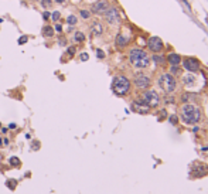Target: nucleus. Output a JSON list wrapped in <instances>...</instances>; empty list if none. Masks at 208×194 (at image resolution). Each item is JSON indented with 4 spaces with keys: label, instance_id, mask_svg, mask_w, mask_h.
Segmentation results:
<instances>
[{
    "label": "nucleus",
    "instance_id": "obj_18",
    "mask_svg": "<svg viewBox=\"0 0 208 194\" xmlns=\"http://www.w3.org/2000/svg\"><path fill=\"white\" fill-rule=\"evenodd\" d=\"M67 23L70 24V26H75V24L78 23L77 16H74V14H70V16L67 17Z\"/></svg>",
    "mask_w": 208,
    "mask_h": 194
},
{
    "label": "nucleus",
    "instance_id": "obj_13",
    "mask_svg": "<svg viewBox=\"0 0 208 194\" xmlns=\"http://www.w3.org/2000/svg\"><path fill=\"white\" fill-rule=\"evenodd\" d=\"M183 81H184V85L187 88H193L195 85V81H197V77L193 75V74H187L183 77Z\"/></svg>",
    "mask_w": 208,
    "mask_h": 194
},
{
    "label": "nucleus",
    "instance_id": "obj_9",
    "mask_svg": "<svg viewBox=\"0 0 208 194\" xmlns=\"http://www.w3.org/2000/svg\"><path fill=\"white\" fill-rule=\"evenodd\" d=\"M147 45L149 48H150V51H153V53H160L163 48H164V44H163V41H161V38H159V37H150L147 41Z\"/></svg>",
    "mask_w": 208,
    "mask_h": 194
},
{
    "label": "nucleus",
    "instance_id": "obj_4",
    "mask_svg": "<svg viewBox=\"0 0 208 194\" xmlns=\"http://www.w3.org/2000/svg\"><path fill=\"white\" fill-rule=\"evenodd\" d=\"M159 85H160L161 89L164 91V92L170 94V92H173V91L176 89L177 82H176V78L173 77L171 74H163V75H160V78H159Z\"/></svg>",
    "mask_w": 208,
    "mask_h": 194
},
{
    "label": "nucleus",
    "instance_id": "obj_29",
    "mask_svg": "<svg viewBox=\"0 0 208 194\" xmlns=\"http://www.w3.org/2000/svg\"><path fill=\"white\" fill-rule=\"evenodd\" d=\"M74 53H75V47H70V48H68V54H71V55H72Z\"/></svg>",
    "mask_w": 208,
    "mask_h": 194
},
{
    "label": "nucleus",
    "instance_id": "obj_12",
    "mask_svg": "<svg viewBox=\"0 0 208 194\" xmlns=\"http://www.w3.org/2000/svg\"><path fill=\"white\" fill-rule=\"evenodd\" d=\"M167 61L170 63V65L177 67V65H180V63H181V57H180L177 53H171V54H168Z\"/></svg>",
    "mask_w": 208,
    "mask_h": 194
},
{
    "label": "nucleus",
    "instance_id": "obj_1",
    "mask_svg": "<svg viewBox=\"0 0 208 194\" xmlns=\"http://www.w3.org/2000/svg\"><path fill=\"white\" fill-rule=\"evenodd\" d=\"M181 119L187 125H195L201 119V110L193 104H185L181 108Z\"/></svg>",
    "mask_w": 208,
    "mask_h": 194
},
{
    "label": "nucleus",
    "instance_id": "obj_21",
    "mask_svg": "<svg viewBox=\"0 0 208 194\" xmlns=\"http://www.w3.org/2000/svg\"><path fill=\"white\" fill-rule=\"evenodd\" d=\"M10 163L11 164H14V166H17V167H19V166H20V160H19V159H17V157H11L10 159Z\"/></svg>",
    "mask_w": 208,
    "mask_h": 194
},
{
    "label": "nucleus",
    "instance_id": "obj_7",
    "mask_svg": "<svg viewBox=\"0 0 208 194\" xmlns=\"http://www.w3.org/2000/svg\"><path fill=\"white\" fill-rule=\"evenodd\" d=\"M105 19L109 24H119L121 23V14L117 11V9L115 7H108L106 11H105Z\"/></svg>",
    "mask_w": 208,
    "mask_h": 194
},
{
    "label": "nucleus",
    "instance_id": "obj_30",
    "mask_svg": "<svg viewBox=\"0 0 208 194\" xmlns=\"http://www.w3.org/2000/svg\"><path fill=\"white\" fill-rule=\"evenodd\" d=\"M81 60H82V61H87L88 60V54H82V55H81Z\"/></svg>",
    "mask_w": 208,
    "mask_h": 194
},
{
    "label": "nucleus",
    "instance_id": "obj_3",
    "mask_svg": "<svg viewBox=\"0 0 208 194\" xmlns=\"http://www.w3.org/2000/svg\"><path fill=\"white\" fill-rule=\"evenodd\" d=\"M112 89L116 95H126L130 91V81L125 75H117V77L113 78V82H112Z\"/></svg>",
    "mask_w": 208,
    "mask_h": 194
},
{
    "label": "nucleus",
    "instance_id": "obj_19",
    "mask_svg": "<svg viewBox=\"0 0 208 194\" xmlns=\"http://www.w3.org/2000/svg\"><path fill=\"white\" fill-rule=\"evenodd\" d=\"M84 40H85L84 33H81V31H77V33H75V41H78V43H82Z\"/></svg>",
    "mask_w": 208,
    "mask_h": 194
},
{
    "label": "nucleus",
    "instance_id": "obj_14",
    "mask_svg": "<svg viewBox=\"0 0 208 194\" xmlns=\"http://www.w3.org/2000/svg\"><path fill=\"white\" fill-rule=\"evenodd\" d=\"M132 108H133L136 112H139V114H146V112H149V106L144 104V102H133Z\"/></svg>",
    "mask_w": 208,
    "mask_h": 194
},
{
    "label": "nucleus",
    "instance_id": "obj_25",
    "mask_svg": "<svg viewBox=\"0 0 208 194\" xmlns=\"http://www.w3.org/2000/svg\"><path fill=\"white\" fill-rule=\"evenodd\" d=\"M7 186H9V188H11V190H13L14 187H16V181H7Z\"/></svg>",
    "mask_w": 208,
    "mask_h": 194
},
{
    "label": "nucleus",
    "instance_id": "obj_22",
    "mask_svg": "<svg viewBox=\"0 0 208 194\" xmlns=\"http://www.w3.org/2000/svg\"><path fill=\"white\" fill-rule=\"evenodd\" d=\"M51 19H53V21H58V19H60V13H58V11H54V13L51 14Z\"/></svg>",
    "mask_w": 208,
    "mask_h": 194
},
{
    "label": "nucleus",
    "instance_id": "obj_32",
    "mask_svg": "<svg viewBox=\"0 0 208 194\" xmlns=\"http://www.w3.org/2000/svg\"><path fill=\"white\" fill-rule=\"evenodd\" d=\"M2 21H3V19H2V17H0V23H2Z\"/></svg>",
    "mask_w": 208,
    "mask_h": 194
},
{
    "label": "nucleus",
    "instance_id": "obj_20",
    "mask_svg": "<svg viewBox=\"0 0 208 194\" xmlns=\"http://www.w3.org/2000/svg\"><path fill=\"white\" fill-rule=\"evenodd\" d=\"M51 4H53L51 0H41V6H43L44 9H51Z\"/></svg>",
    "mask_w": 208,
    "mask_h": 194
},
{
    "label": "nucleus",
    "instance_id": "obj_24",
    "mask_svg": "<svg viewBox=\"0 0 208 194\" xmlns=\"http://www.w3.org/2000/svg\"><path fill=\"white\" fill-rule=\"evenodd\" d=\"M26 43H27V37L26 36H23V37L19 38V44H20V45H23V44H26Z\"/></svg>",
    "mask_w": 208,
    "mask_h": 194
},
{
    "label": "nucleus",
    "instance_id": "obj_16",
    "mask_svg": "<svg viewBox=\"0 0 208 194\" xmlns=\"http://www.w3.org/2000/svg\"><path fill=\"white\" fill-rule=\"evenodd\" d=\"M102 31H104V27H102L101 23H95L94 26H92V34H94V36H101Z\"/></svg>",
    "mask_w": 208,
    "mask_h": 194
},
{
    "label": "nucleus",
    "instance_id": "obj_2",
    "mask_svg": "<svg viewBox=\"0 0 208 194\" xmlns=\"http://www.w3.org/2000/svg\"><path fill=\"white\" fill-rule=\"evenodd\" d=\"M129 61L136 68H147L150 64V58H149L147 53L140 48H132L129 53Z\"/></svg>",
    "mask_w": 208,
    "mask_h": 194
},
{
    "label": "nucleus",
    "instance_id": "obj_11",
    "mask_svg": "<svg viewBox=\"0 0 208 194\" xmlns=\"http://www.w3.org/2000/svg\"><path fill=\"white\" fill-rule=\"evenodd\" d=\"M108 7H109L108 2H105V0H99V2H96V3L92 6V11L96 13V14H104L105 11H106Z\"/></svg>",
    "mask_w": 208,
    "mask_h": 194
},
{
    "label": "nucleus",
    "instance_id": "obj_10",
    "mask_svg": "<svg viewBox=\"0 0 208 194\" xmlns=\"http://www.w3.org/2000/svg\"><path fill=\"white\" fill-rule=\"evenodd\" d=\"M183 65H184V68L187 71H190V72H195V71L200 70V61H198L197 58H193V57L184 58Z\"/></svg>",
    "mask_w": 208,
    "mask_h": 194
},
{
    "label": "nucleus",
    "instance_id": "obj_28",
    "mask_svg": "<svg viewBox=\"0 0 208 194\" xmlns=\"http://www.w3.org/2000/svg\"><path fill=\"white\" fill-rule=\"evenodd\" d=\"M43 19H44V20H48V19H50V11H44V13H43Z\"/></svg>",
    "mask_w": 208,
    "mask_h": 194
},
{
    "label": "nucleus",
    "instance_id": "obj_17",
    "mask_svg": "<svg viewBox=\"0 0 208 194\" xmlns=\"http://www.w3.org/2000/svg\"><path fill=\"white\" fill-rule=\"evenodd\" d=\"M43 34L45 37H53L54 36V28H53V27H50V26H45L43 28Z\"/></svg>",
    "mask_w": 208,
    "mask_h": 194
},
{
    "label": "nucleus",
    "instance_id": "obj_23",
    "mask_svg": "<svg viewBox=\"0 0 208 194\" xmlns=\"http://www.w3.org/2000/svg\"><path fill=\"white\" fill-rule=\"evenodd\" d=\"M81 16L84 17V19H89V16H91V13L88 10H81Z\"/></svg>",
    "mask_w": 208,
    "mask_h": 194
},
{
    "label": "nucleus",
    "instance_id": "obj_6",
    "mask_svg": "<svg viewBox=\"0 0 208 194\" xmlns=\"http://www.w3.org/2000/svg\"><path fill=\"white\" fill-rule=\"evenodd\" d=\"M142 102H144L149 108H155L160 104V97H159V94L153 89L146 91L143 94V97H142Z\"/></svg>",
    "mask_w": 208,
    "mask_h": 194
},
{
    "label": "nucleus",
    "instance_id": "obj_31",
    "mask_svg": "<svg viewBox=\"0 0 208 194\" xmlns=\"http://www.w3.org/2000/svg\"><path fill=\"white\" fill-rule=\"evenodd\" d=\"M54 2H57V3H64L65 0H54Z\"/></svg>",
    "mask_w": 208,
    "mask_h": 194
},
{
    "label": "nucleus",
    "instance_id": "obj_26",
    "mask_svg": "<svg viewBox=\"0 0 208 194\" xmlns=\"http://www.w3.org/2000/svg\"><path fill=\"white\" fill-rule=\"evenodd\" d=\"M96 55H98V58H104L105 57V53L102 50H98L96 51Z\"/></svg>",
    "mask_w": 208,
    "mask_h": 194
},
{
    "label": "nucleus",
    "instance_id": "obj_27",
    "mask_svg": "<svg viewBox=\"0 0 208 194\" xmlns=\"http://www.w3.org/2000/svg\"><path fill=\"white\" fill-rule=\"evenodd\" d=\"M54 30H55L58 34H60L61 31H62V26H61V24H57V26H55V28H54Z\"/></svg>",
    "mask_w": 208,
    "mask_h": 194
},
{
    "label": "nucleus",
    "instance_id": "obj_33",
    "mask_svg": "<svg viewBox=\"0 0 208 194\" xmlns=\"http://www.w3.org/2000/svg\"><path fill=\"white\" fill-rule=\"evenodd\" d=\"M0 146H2V139H0Z\"/></svg>",
    "mask_w": 208,
    "mask_h": 194
},
{
    "label": "nucleus",
    "instance_id": "obj_8",
    "mask_svg": "<svg viewBox=\"0 0 208 194\" xmlns=\"http://www.w3.org/2000/svg\"><path fill=\"white\" fill-rule=\"evenodd\" d=\"M134 85L139 89H146V88L150 87V78L146 74H136V77H134Z\"/></svg>",
    "mask_w": 208,
    "mask_h": 194
},
{
    "label": "nucleus",
    "instance_id": "obj_15",
    "mask_svg": "<svg viewBox=\"0 0 208 194\" xmlns=\"http://www.w3.org/2000/svg\"><path fill=\"white\" fill-rule=\"evenodd\" d=\"M129 43V38L128 37H125L123 34H117V37H116V44L119 45V47H125L126 44Z\"/></svg>",
    "mask_w": 208,
    "mask_h": 194
},
{
    "label": "nucleus",
    "instance_id": "obj_5",
    "mask_svg": "<svg viewBox=\"0 0 208 194\" xmlns=\"http://www.w3.org/2000/svg\"><path fill=\"white\" fill-rule=\"evenodd\" d=\"M190 174L195 179L205 177V176H208V166L204 162H194L190 169Z\"/></svg>",
    "mask_w": 208,
    "mask_h": 194
}]
</instances>
